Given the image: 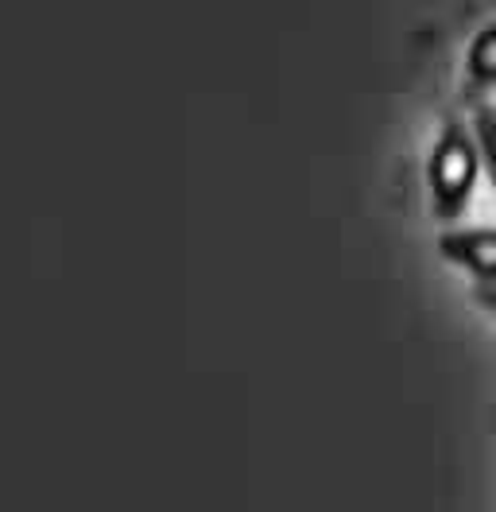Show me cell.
<instances>
[{
  "label": "cell",
  "mask_w": 496,
  "mask_h": 512,
  "mask_svg": "<svg viewBox=\"0 0 496 512\" xmlns=\"http://www.w3.org/2000/svg\"><path fill=\"white\" fill-rule=\"evenodd\" d=\"M489 288H493V291H489V307L496 311V284H489Z\"/></svg>",
  "instance_id": "obj_5"
},
{
  "label": "cell",
  "mask_w": 496,
  "mask_h": 512,
  "mask_svg": "<svg viewBox=\"0 0 496 512\" xmlns=\"http://www.w3.org/2000/svg\"><path fill=\"white\" fill-rule=\"evenodd\" d=\"M469 128H473V140H477V152H481V167H485L489 183L496 187V109L493 105H477Z\"/></svg>",
  "instance_id": "obj_4"
},
{
  "label": "cell",
  "mask_w": 496,
  "mask_h": 512,
  "mask_svg": "<svg viewBox=\"0 0 496 512\" xmlns=\"http://www.w3.org/2000/svg\"><path fill=\"white\" fill-rule=\"evenodd\" d=\"M477 175H481V152H477L473 128L462 121H446L427 160L431 202L442 222H454L465 214L469 198L477 191Z\"/></svg>",
  "instance_id": "obj_1"
},
{
  "label": "cell",
  "mask_w": 496,
  "mask_h": 512,
  "mask_svg": "<svg viewBox=\"0 0 496 512\" xmlns=\"http://www.w3.org/2000/svg\"><path fill=\"white\" fill-rule=\"evenodd\" d=\"M438 253L473 280L496 284V229H450L438 237Z\"/></svg>",
  "instance_id": "obj_2"
},
{
  "label": "cell",
  "mask_w": 496,
  "mask_h": 512,
  "mask_svg": "<svg viewBox=\"0 0 496 512\" xmlns=\"http://www.w3.org/2000/svg\"><path fill=\"white\" fill-rule=\"evenodd\" d=\"M465 70L477 86H496V20L473 35V43L465 51Z\"/></svg>",
  "instance_id": "obj_3"
}]
</instances>
